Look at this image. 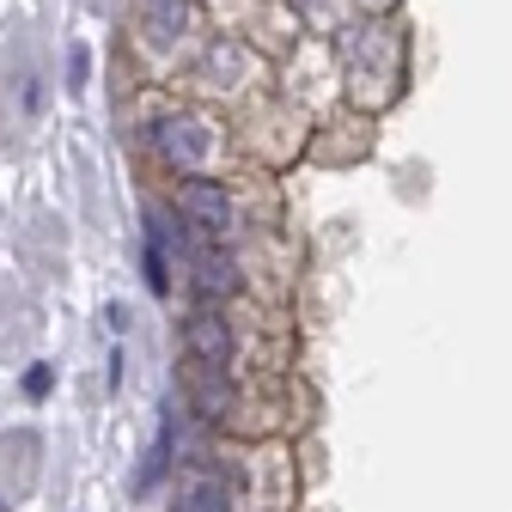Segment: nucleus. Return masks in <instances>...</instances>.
I'll list each match as a JSON object with an SVG mask.
<instances>
[{"instance_id": "obj_3", "label": "nucleus", "mask_w": 512, "mask_h": 512, "mask_svg": "<svg viewBox=\"0 0 512 512\" xmlns=\"http://www.w3.org/2000/svg\"><path fill=\"white\" fill-rule=\"evenodd\" d=\"M189 354H196L202 366H226V354H232V330H226V317H220V311H196V317H189Z\"/></svg>"}, {"instance_id": "obj_2", "label": "nucleus", "mask_w": 512, "mask_h": 512, "mask_svg": "<svg viewBox=\"0 0 512 512\" xmlns=\"http://www.w3.org/2000/svg\"><path fill=\"white\" fill-rule=\"evenodd\" d=\"M177 208L189 214V226H202V232H226L232 226V202H226V189L220 183H208V177H189L183 189H177Z\"/></svg>"}, {"instance_id": "obj_6", "label": "nucleus", "mask_w": 512, "mask_h": 512, "mask_svg": "<svg viewBox=\"0 0 512 512\" xmlns=\"http://www.w3.org/2000/svg\"><path fill=\"white\" fill-rule=\"evenodd\" d=\"M196 287H202L208 299H220V293L238 287V269L226 263V256H196Z\"/></svg>"}, {"instance_id": "obj_4", "label": "nucleus", "mask_w": 512, "mask_h": 512, "mask_svg": "<svg viewBox=\"0 0 512 512\" xmlns=\"http://www.w3.org/2000/svg\"><path fill=\"white\" fill-rule=\"evenodd\" d=\"M189 31V0H147V37L153 43H177Z\"/></svg>"}, {"instance_id": "obj_7", "label": "nucleus", "mask_w": 512, "mask_h": 512, "mask_svg": "<svg viewBox=\"0 0 512 512\" xmlns=\"http://www.w3.org/2000/svg\"><path fill=\"white\" fill-rule=\"evenodd\" d=\"M68 86H74V92L86 86V49H80V43L68 49Z\"/></svg>"}, {"instance_id": "obj_8", "label": "nucleus", "mask_w": 512, "mask_h": 512, "mask_svg": "<svg viewBox=\"0 0 512 512\" xmlns=\"http://www.w3.org/2000/svg\"><path fill=\"white\" fill-rule=\"evenodd\" d=\"M43 391H49V366H31L25 372V397H43Z\"/></svg>"}, {"instance_id": "obj_5", "label": "nucleus", "mask_w": 512, "mask_h": 512, "mask_svg": "<svg viewBox=\"0 0 512 512\" xmlns=\"http://www.w3.org/2000/svg\"><path fill=\"white\" fill-rule=\"evenodd\" d=\"M183 506H189V512H226V506H232L226 476H196V482L183 488Z\"/></svg>"}, {"instance_id": "obj_1", "label": "nucleus", "mask_w": 512, "mask_h": 512, "mask_svg": "<svg viewBox=\"0 0 512 512\" xmlns=\"http://www.w3.org/2000/svg\"><path fill=\"white\" fill-rule=\"evenodd\" d=\"M153 141H159V153L171 159V165H202L208 159V147H214V135H208V122L202 116H165L159 128H153Z\"/></svg>"}]
</instances>
